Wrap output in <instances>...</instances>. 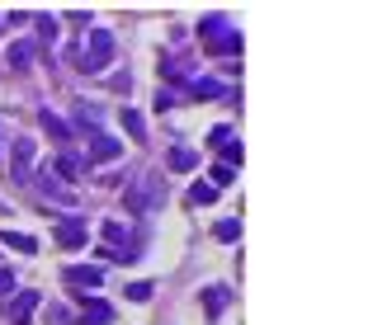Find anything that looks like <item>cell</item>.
Masks as SVG:
<instances>
[{
    "mask_svg": "<svg viewBox=\"0 0 373 325\" xmlns=\"http://www.w3.org/2000/svg\"><path fill=\"white\" fill-rule=\"evenodd\" d=\"M222 165H227V170L241 165V141H222Z\"/></svg>",
    "mask_w": 373,
    "mask_h": 325,
    "instance_id": "20",
    "label": "cell"
},
{
    "mask_svg": "<svg viewBox=\"0 0 373 325\" xmlns=\"http://www.w3.org/2000/svg\"><path fill=\"white\" fill-rule=\"evenodd\" d=\"M52 236H57V246H62V250H80L90 231H85V222H76V217H66V222H57V231H52Z\"/></svg>",
    "mask_w": 373,
    "mask_h": 325,
    "instance_id": "6",
    "label": "cell"
},
{
    "mask_svg": "<svg viewBox=\"0 0 373 325\" xmlns=\"http://www.w3.org/2000/svg\"><path fill=\"white\" fill-rule=\"evenodd\" d=\"M33 151H38V146H33V137H15V146H10V174H15V179H24V174H29Z\"/></svg>",
    "mask_w": 373,
    "mask_h": 325,
    "instance_id": "7",
    "label": "cell"
},
{
    "mask_svg": "<svg viewBox=\"0 0 373 325\" xmlns=\"http://www.w3.org/2000/svg\"><path fill=\"white\" fill-rule=\"evenodd\" d=\"M166 165H171V170H194V165H199V155L185 151V146H175V151L166 155Z\"/></svg>",
    "mask_w": 373,
    "mask_h": 325,
    "instance_id": "14",
    "label": "cell"
},
{
    "mask_svg": "<svg viewBox=\"0 0 373 325\" xmlns=\"http://www.w3.org/2000/svg\"><path fill=\"white\" fill-rule=\"evenodd\" d=\"M118 151H123V141H118V137H109V132H90V165L114 160Z\"/></svg>",
    "mask_w": 373,
    "mask_h": 325,
    "instance_id": "8",
    "label": "cell"
},
{
    "mask_svg": "<svg viewBox=\"0 0 373 325\" xmlns=\"http://www.w3.org/2000/svg\"><path fill=\"white\" fill-rule=\"evenodd\" d=\"M109 321H114L109 302H85V307H80V325H109Z\"/></svg>",
    "mask_w": 373,
    "mask_h": 325,
    "instance_id": "9",
    "label": "cell"
},
{
    "mask_svg": "<svg viewBox=\"0 0 373 325\" xmlns=\"http://www.w3.org/2000/svg\"><path fill=\"white\" fill-rule=\"evenodd\" d=\"M66 57H71V66H76V71H85V76H99V71L114 62V33L94 29V33H90V47H71Z\"/></svg>",
    "mask_w": 373,
    "mask_h": 325,
    "instance_id": "1",
    "label": "cell"
},
{
    "mask_svg": "<svg viewBox=\"0 0 373 325\" xmlns=\"http://www.w3.org/2000/svg\"><path fill=\"white\" fill-rule=\"evenodd\" d=\"M161 76H166V80H185L189 62H185V57H161Z\"/></svg>",
    "mask_w": 373,
    "mask_h": 325,
    "instance_id": "13",
    "label": "cell"
},
{
    "mask_svg": "<svg viewBox=\"0 0 373 325\" xmlns=\"http://www.w3.org/2000/svg\"><path fill=\"white\" fill-rule=\"evenodd\" d=\"M15 269H0V297H10V293H15Z\"/></svg>",
    "mask_w": 373,
    "mask_h": 325,
    "instance_id": "26",
    "label": "cell"
},
{
    "mask_svg": "<svg viewBox=\"0 0 373 325\" xmlns=\"http://www.w3.org/2000/svg\"><path fill=\"white\" fill-rule=\"evenodd\" d=\"M213 198H218V189H213V184H194V189H189V203H194V208H199V203H213Z\"/></svg>",
    "mask_w": 373,
    "mask_h": 325,
    "instance_id": "19",
    "label": "cell"
},
{
    "mask_svg": "<svg viewBox=\"0 0 373 325\" xmlns=\"http://www.w3.org/2000/svg\"><path fill=\"white\" fill-rule=\"evenodd\" d=\"M47 325H76V321H71V311H66V307L52 302V307H47Z\"/></svg>",
    "mask_w": 373,
    "mask_h": 325,
    "instance_id": "22",
    "label": "cell"
},
{
    "mask_svg": "<svg viewBox=\"0 0 373 325\" xmlns=\"http://www.w3.org/2000/svg\"><path fill=\"white\" fill-rule=\"evenodd\" d=\"M227 302H232V293H227V288H203V311H208L213 321L227 311Z\"/></svg>",
    "mask_w": 373,
    "mask_h": 325,
    "instance_id": "10",
    "label": "cell"
},
{
    "mask_svg": "<svg viewBox=\"0 0 373 325\" xmlns=\"http://www.w3.org/2000/svg\"><path fill=\"white\" fill-rule=\"evenodd\" d=\"M38 189H43L47 198H57V203H71V193H66V189L57 184V179H47V174H43V179H38Z\"/></svg>",
    "mask_w": 373,
    "mask_h": 325,
    "instance_id": "18",
    "label": "cell"
},
{
    "mask_svg": "<svg viewBox=\"0 0 373 325\" xmlns=\"http://www.w3.org/2000/svg\"><path fill=\"white\" fill-rule=\"evenodd\" d=\"M43 127H47V137H52V141H66V137H71V127H66L57 113H47V108H43Z\"/></svg>",
    "mask_w": 373,
    "mask_h": 325,
    "instance_id": "15",
    "label": "cell"
},
{
    "mask_svg": "<svg viewBox=\"0 0 373 325\" xmlns=\"http://www.w3.org/2000/svg\"><path fill=\"white\" fill-rule=\"evenodd\" d=\"M38 33H43V43H52V38H57V24H52V19H43V24H38Z\"/></svg>",
    "mask_w": 373,
    "mask_h": 325,
    "instance_id": "28",
    "label": "cell"
},
{
    "mask_svg": "<svg viewBox=\"0 0 373 325\" xmlns=\"http://www.w3.org/2000/svg\"><path fill=\"white\" fill-rule=\"evenodd\" d=\"M118 118H123V127H128V137H147V127H142V113L137 108H123V113H118Z\"/></svg>",
    "mask_w": 373,
    "mask_h": 325,
    "instance_id": "16",
    "label": "cell"
},
{
    "mask_svg": "<svg viewBox=\"0 0 373 325\" xmlns=\"http://www.w3.org/2000/svg\"><path fill=\"white\" fill-rule=\"evenodd\" d=\"M161 198H166V189H161L156 174H137V179H128V189H123V208H128V212L161 208Z\"/></svg>",
    "mask_w": 373,
    "mask_h": 325,
    "instance_id": "3",
    "label": "cell"
},
{
    "mask_svg": "<svg viewBox=\"0 0 373 325\" xmlns=\"http://www.w3.org/2000/svg\"><path fill=\"white\" fill-rule=\"evenodd\" d=\"M38 302H43V293H33V288H24V293H15V297H5V321L10 325H29L33 321V311H38Z\"/></svg>",
    "mask_w": 373,
    "mask_h": 325,
    "instance_id": "4",
    "label": "cell"
},
{
    "mask_svg": "<svg viewBox=\"0 0 373 325\" xmlns=\"http://www.w3.org/2000/svg\"><path fill=\"white\" fill-rule=\"evenodd\" d=\"M0 246L19 250V255H38V241H33V236H24V231H0Z\"/></svg>",
    "mask_w": 373,
    "mask_h": 325,
    "instance_id": "11",
    "label": "cell"
},
{
    "mask_svg": "<svg viewBox=\"0 0 373 325\" xmlns=\"http://www.w3.org/2000/svg\"><path fill=\"white\" fill-rule=\"evenodd\" d=\"M236 236H241V222H232V217L218 222V241H236Z\"/></svg>",
    "mask_w": 373,
    "mask_h": 325,
    "instance_id": "23",
    "label": "cell"
},
{
    "mask_svg": "<svg viewBox=\"0 0 373 325\" xmlns=\"http://www.w3.org/2000/svg\"><path fill=\"white\" fill-rule=\"evenodd\" d=\"M218 94H222V80H199V76L189 80V99H199V104L203 99H218Z\"/></svg>",
    "mask_w": 373,
    "mask_h": 325,
    "instance_id": "12",
    "label": "cell"
},
{
    "mask_svg": "<svg viewBox=\"0 0 373 325\" xmlns=\"http://www.w3.org/2000/svg\"><path fill=\"white\" fill-rule=\"evenodd\" d=\"M199 38H203V47H208L213 57H232V52H241V33H236L222 15L203 19V24H199Z\"/></svg>",
    "mask_w": 373,
    "mask_h": 325,
    "instance_id": "2",
    "label": "cell"
},
{
    "mask_svg": "<svg viewBox=\"0 0 373 325\" xmlns=\"http://www.w3.org/2000/svg\"><path fill=\"white\" fill-rule=\"evenodd\" d=\"M57 174H62V179H80V165H76V155H62V160H57Z\"/></svg>",
    "mask_w": 373,
    "mask_h": 325,
    "instance_id": "21",
    "label": "cell"
},
{
    "mask_svg": "<svg viewBox=\"0 0 373 325\" xmlns=\"http://www.w3.org/2000/svg\"><path fill=\"white\" fill-rule=\"evenodd\" d=\"M29 62H33V47L29 43H15V47H10V66H15V71H29Z\"/></svg>",
    "mask_w": 373,
    "mask_h": 325,
    "instance_id": "17",
    "label": "cell"
},
{
    "mask_svg": "<svg viewBox=\"0 0 373 325\" xmlns=\"http://www.w3.org/2000/svg\"><path fill=\"white\" fill-rule=\"evenodd\" d=\"M62 279H66L71 293H94V288L104 283V269H99V264H71Z\"/></svg>",
    "mask_w": 373,
    "mask_h": 325,
    "instance_id": "5",
    "label": "cell"
},
{
    "mask_svg": "<svg viewBox=\"0 0 373 325\" xmlns=\"http://www.w3.org/2000/svg\"><path fill=\"white\" fill-rule=\"evenodd\" d=\"M208 141H213V146H222V141H232V127H213V132H208Z\"/></svg>",
    "mask_w": 373,
    "mask_h": 325,
    "instance_id": "27",
    "label": "cell"
},
{
    "mask_svg": "<svg viewBox=\"0 0 373 325\" xmlns=\"http://www.w3.org/2000/svg\"><path fill=\"white\" fill-rule=\"evenodd\" d=\"M128 297L133 302H152V283H128Z\"/></svg>",
    "mask_w": 373,
    "mask_h": 325,
    "instance_id": "25",
    "label": "cell"
},
{
    "mask_svg": "<svg viewBox=\"0 0 373 325\" xmlns=\"http://www.w3.org/2000/svg\"><path fill=\"white\" fill-rule=\"evenodd\" d=\"M236 179V170H227V165H213V189H227Z\"/></svg>",
    "mask_w": 373,
    "mask_h": 325,
    "instance_id": "24",
    "label": "cell"
}]
</instances>
